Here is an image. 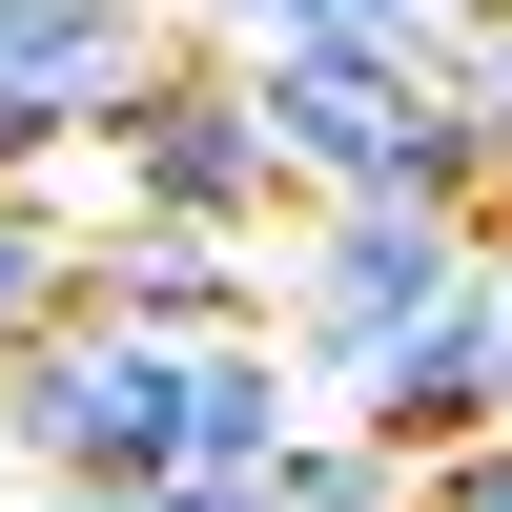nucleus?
Returning a JSON list of instances; mask_svg holds the SVG:
<instances>
[{"instance_id": "nucleus-5", "label": "nucleus", "mask_w": 512, "mask_h": 512, "mask_svg": "<svg viewBox=\"0 0 512 512\" xmlns=\"http://www.w3.org/2000/svg\"><path fill=\"white\" fill-rule=\"evenodd\" d=\"M144 62H164V0H0V164H82Z\"/></svg>"}, {"instance_id": "nucleus-12", "label": "nucleus", "mask_w": 512, "mask_h": 512, "mask_svg": "<svg viewBox=\"0 0 512 512\" xmlns=\"http://www.w3.org/2000/svg\"><path fill=\"white\" fill-rule=\"evenodd\" d=\"M492 328H512V246H492Z\"/></svg>"}, {"instance_id": "nucleus-1", "label": "nucleus", "mask_w": 512, "mask_h": 512, "mask_svg": "<svg viewBox=\"0 0 512 512\" xmlns=\"http://www.w3.org/2000/svg\"><path fill=\"white\" fill-rule=\"evenodd\" d=\"M246 62V123H267L287 205L369 185V205H472V103H451L410 41H226Z\"/></svg>"}, {"instance_id": "nucleus-11", "label": "nucleus", "mask_w": 512, "mask_h": 512, "mask_svg": "<svg viewBox=\"0 0 512 512\" xmlns=\"http://www.w3.org/2000/svg\"><path fill=\"white\" fill-rule=\"evenodd\" d=\"M0 512H144V492H41V472H21V492H0Z\"/></svg>"}, {"instance_id": "nucleus-3", "label": "nucleus", "mask_w": 512, "mask_h": 512, "mask_svg": "<svg viewBox=\"0 0 512 512\" xmlns=\"http://www.w3.org/2000/svg\"><path fill=\"white\" fill-rule=\"evenodd\" d=\"M492 246H472V205H369V185H328L308 226H287V369H308V390H349L369 349H390V328H431L451 287H472Z\"/></svg>"}, {"instance_id": "nucleus-4", "label": "nucleus", "mask_w": 512, "mask_h": 512, "mask_svg": "<svg viewBox=\"0 0 512 512\" xmlns=\"http://www.w3.org/2000/svg\"><path fill=\"white\" fill-rule=\"evenodd\" d=\"M82 205H144V226H267V205H287L226 41H164V62L123 82V123L82 144Z\"/></svg>"}, {"instance_id": "nucleus-9", "label": "nucleus", "mask_w": 512, "mask_h": 512, "mask_svg": "<svg viewBox=\"0 0 512 512\" xmlns=\"http://www.w3.org/2000/svg\"><path fill=\"white\" fill-rule=\"evenodd\" d=\"M185 21L205 41H410V62H431L472 0H185Z\"/></svg>"}, {"instance_id": "nucleus-10", "label": "nucleus", "mask_w": 512, "mask_h": 512, "mask_svg": "<svg viewBox=\"0 0 512 512\" xmlns=\"http://www.w3.org/2000/svg\"><path fill=\"white\" fill-rule=\"evenodd\" d=\"M410 512H512V410L451 431V451H410Z\"/></svg>"}, {"instance_id": "nucleus-8", "label": "nucleus", "mask_w": 512, "mask_h": 512, "mask_svg": "<svg viewBox=\"0 0 512 512\" xmlns=\"http://www.w3.org/2000/svg\"><path fill=\"white\" fill-rule=\"evenodd\" d=\"M246 512H410V451L369 431V410H308V431L267 451V492Z\"/></svg>"}, {"instance_id": "nucleus-2", "label": "nucleus", "mask_w": 512, "mask_h": 512, "mask_svg": "<svg viewBox=\"0 0 512 512\" xmlns=\"http://www.w3.org/2000/svg\"><path fill=\"white\" fill-rule=\"evenodd\" d=\"M0 451H21L41 492H144L164 451H185V349H164V328H103V308L21 328V349H0Z\"/></svg>"}, {"instance_id": "nucleus-7", "label": "nucleus", "mask_w": 512, "mask_h": 512, "mask_svg": "<svg viewBox=\"0 0 512 512\" xmlns=\"http://www.w3.org/2000/svg\"><path fill=\"white\" fill-rule=\"evenodd\" d=\"M82 308V164H0V349Z\"/></svg>"}, {"instance_id": "nucleus-6", "label": "nucleus", "mask_w": 512, "mask_h": 512, "mask_svg": "<svg viewBox=\"0 0 512 512\" xmlns=\"http://www.w3.org/2000/svg\"><path fill=\"white\" fill-rule=\"evenodd\" d=\"M82 308H103V328H164V349L267 328V226H144V205H103V226H82Z\"/></svg>"}]
</instances>
